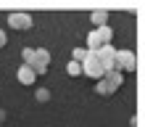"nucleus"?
<instances>
[{
  "label": "nucleus",
  "instance_id": "16",
  "mask_svg": "<svg viewBox=\"0 0 145 127\" xmlns=\"http://www.w3.org/2000/svg\"><path fill=\"white\" fill-rule=\"evenodd\" d=\"M129 127H140V119H137V114H135L132 119H129Z\"/></svg>",
  "mask_w": 145,
  "mask_h": 127
},
{
  "label": "nucleus",
  "instance_id": "12",
  "mask_svg": "<svg viewBox=\"0 0 145 127\" xmlns=\"http://www.w3.org/2000/svg\"><path fill=\"white\" fill-rule=\"evenodd\" d=\"M87 53H90L87 48H74V50H71V61H74V64H82L84 58H87Z\"/></svg>",
  "mask_w": 145,
  "mask_h": 127
},
{
  "label": "nucleus",
  "instance_id": "8",
  "mask_svg": "<svg viewBox=\"0 0 145 127\" xmlns=\"http://www.w3.org/2000/svg\"><path fill=\"white\" fill-rule=\"evenodd\" d=\"M95 35H98V40H100V45H111V40H114V29L106 24V27H98V29H95Z\"/></svg>",
  "mask_w": 145,
  "mask_h": 127
},
{
  "label": "nucleus",
  "instance_id": "9",
  "mask_svg": "<svg viewBox=\"0 0 145 127\" xmlns=\"http://www.w3.org/2000/svg\"><path fill=\"white\" fill-rule=\"evenodd\" d=\"M90 21L95 24V29L98 27H106V24H108V11H100V8H98V11H92L90 13Z\"/></svg>",
  "mask_w": 145,
  "mask_h": 127
},
{
  "label": "nucleus",
  "instance_id": "6",
  "mask_svg": "<svg viewBox=\"0 0 145 127\" xmlns=\"http://www.w3.org/2000/svg\"><path fill=\"white\" fill-rule=\"evenodd\" d=\"M16 80H19L21 85H27V88H32L37 80V74L32 72V66H19V72H16Z\"/></svg>",
  "mask_w": 145,
  "mask_h": 127
},
{
  "label": "nucleus",
  "instance_id": "5",
  "mask_svg": "<svg viewBox=\"0 0 145 127\" xmlns=\"http://www.w3.org/2000/svg\"><path fill=\"white\" fill-rule=\"evenodd\" d=\"M95 56H98V61H100V66L106 72L114 69V61H116V48L114 45H103L100 50H95Z\"/></svg>",
  "mask_w": 145,
  "mask_h": 127
},
{
  "label": "nucleus",
  "instance_id": "10",
  "mask_svg": "<svg viewBox=\"0 0 145 127\" xmlns=\"http://www.w3.org/2000/svg\"><path fill=\"white\" fill-rule=\"evenodd\" d=\"M95 93H98V95H103V98H108V95H114L116 90L111 88L106 80H98V82H95Z\"/></svg>",
  "mask_w": 145,
  "mask_h": 127
},
{
  "label": "nucleus",
  "instance_id": "2",
  "mask_svg": "<svg viewBox=\"0 0 145 127\" xmlns=\"http://www.w3.org/2000/svg\"><path fill=\"white\" fill-rule=\"evenodd\" d=\"M114 69L116 72H135L137 69V56L132 50H116V61H114Z\"/></svg>",
  "mask_w": 145,
  "mask_h": 127
},
{
  "label": "nucleus",
  "instance_id": "7",
  "mask_svg": "<svg viewBox=\"0 0 145 127\" xmlns=\"http://www.w3.org/2000/svg\"><path fill=\"white\" fill-rule=\"evenodd\" d=\"M103 80H106L114 90H119V88H121V82H124V74H121V72H116V69H111V72L103 74Z\"/></svg>",
  "mask_w": 145,
  "mask_h": 127
},
{
  "label": "nucleus",
  "instance_id": "15",
  "mask_svg": "<svg viewBox=\"0 0 145 127\" xmlns=\"http://www.w3.org/2000/svg\"><path fill=\"white\" fill-rule=\"evenodd\" d=\"M5 42H8V35H5V29L0 27V48H5Z\"/></svg>",
  "mask_w": 145,
  "mask_h": 127
},
{
  "label": "nucleus",
  "instance_id": "13",
  "mask_svg": "<svg viewBox=\"0 0 145 127\" xmlns=\"http://www.w3.org/2000/svg\"><path fill=\"white\" fill-rule=\"evenodd\" d=\"M66 74H69V77H79V74H82V64L69 61V64H66Z\"/></svg>",
  "mask_w": 145,
  "mask_h": 127
},
{
  "label": "nucleus",
  "instance_id": "14",
  "mask_svg": "<svg viewBox=\"0 0 145 127\" xmlns=\"http://www.w3.org/2000/svg\"><path fill=\"white\" fill-rule=\"evenodd\" d=\"M21 58H24V66H29L32 61H35V48H24L21 50Z\"/></svg>",
  "mask_w": 145,
  "mask_h": 127
},
{
  "label": "nucleus",
  "instance_id": "4",
  "mask_svg": "<svg viewBox=\"0 0 145 127\" xmlns=\"http://www.w3.org/2000/svg\"><path fill=\"white\" fill-rule=\"evenodd\" d=\"M8 24H11V29H19V32H27L32 29V16L29 13H24V11H13L11 16H8Z\"/></svg>",
  "mask_w": 145,
  "mask_h": 127
},
{
  "label": "nucleus",
  "instance_id": "17",
  "mask_svg": "<svg viewBox=\"0 0 145 127\" xmlns=\"http://www.w3.org/2000/svg\"><path fill=\"white\" fill-rule=\"evenodd\" d=\"M5 116H8V114H5V109H0V124L5 122Z\"/></svg>",
  "mask_w": 145,
  "mask_h": 127
},
{
  "label": "nucleus",
  "instance_id": "11",
  "mask_svg": "<svg viewBox=\"0 0 145 127\" xmlns=\"http://www.w3.org/2000/svg\"><path fill=\"white\" fill-rule=\"evenodd\" d=\"M50 98H53V93H50L48 88H37L35 90V101H37V103H48Z\"/></svg>",
  "mask_w": 145,
  "mask_h": 127
},
{
  "label": "nucleus",
  "instance_id": "1",
  "mask_svg": "<svg viewBox=\"0 0 145 127\" xmlns=\"http://www.w3.org/2000/svg\"><path fill=\"white\" fill-rule=\"evenodd\" d=\"M82 74L84 77H90V80H103V74H106V69L100 66V61H98V56L95 53H87V58L82 61Z\"/></svg>",
  "mask_w": 145,
  "mask_h": 127
},
{
  "label": "nucleus",
  "instance_id": "3",
  "mask_svg": "<svg viewBox=\"0 0 145 127\" xmlns=\"http://www.w3.org/2000/svg\"><path fill=\"white\" fill-rule=\"evenodd\" d=\"M29 66H32V72H35L37 77H40V74H45L48 66H50V53H48L45 48H35V61H32Z\"/></svg>",
  "mask_w": 145,
  "mask_h": 127
}]
</instances>
